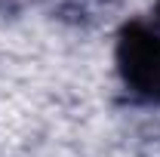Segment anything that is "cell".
Returning <instances> with one entry per match:
<instances>
[{
    "instance_id": "obj_1",
    "label": "cell",
    "mask_w": 160,
    "mask_h": 157,
    "mask_svg": "<svg viewBox=\"0 0 160 157\" xmlns=\"http://www.w3.org/2000/svg\"><path fill=\"white\" fill-rule=\"evenodd\" d=\"M117 71L136 99L160 105V31L126 22L117 34Z\"/></svg>"
},
{
    "instance_id": "obj_2",
    "label": "cell",
    "mask_w": 160,
    "mask_h": 157,
    "mask_svg": "<svg viewBox=\"0 0 160 157\" xmlns=\"http://www.w3.org/2000/svg\"><path fill=\"white\" fill-rule=\"evenodd\" d=\"M154 16H157V25H160V0H157V6H154Z\"/></svg>"
}]
</instances>
